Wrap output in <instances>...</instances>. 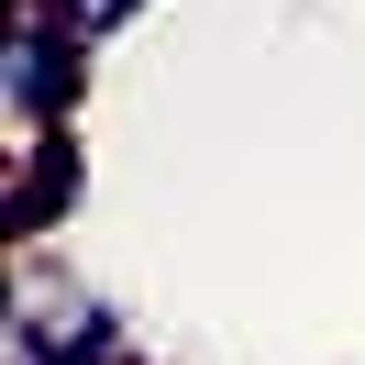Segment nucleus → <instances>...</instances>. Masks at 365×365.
I'll return each mask as SVG.
<instances>
[{
    "label": "nucleus",
    "instance_id": "1",
    "mask_svg": "<svg viewBox=\"0 0 365 365\" xmlns=\"http://www.w3.org/2000/svg\"><path fill=\"white\" fill-rule=\"evenodd\" d=\"M78 78H89V34H67L45 0H11V23H0V111H11V144H56Z\"/></svg>",
    "mask_w": 365,
    "mask_h": 365
},
{
    "label": "nucleus",
    "instance_id": "2",
    "mask_svg": "<svg viewBox=\"0 0 365 365\" xmlns=\"http://www.w3.org/2000/svg\"><path fill=\"white\" fill-rule=\"evenodd\" d=\"M11 343H34V354H56V365H133V354H122V321L100 310L89 288H67L45 255H23V288H11Z\"/></svg>",
    "mask_w": 365,
    "mask_h": 365
}]
</instances>
